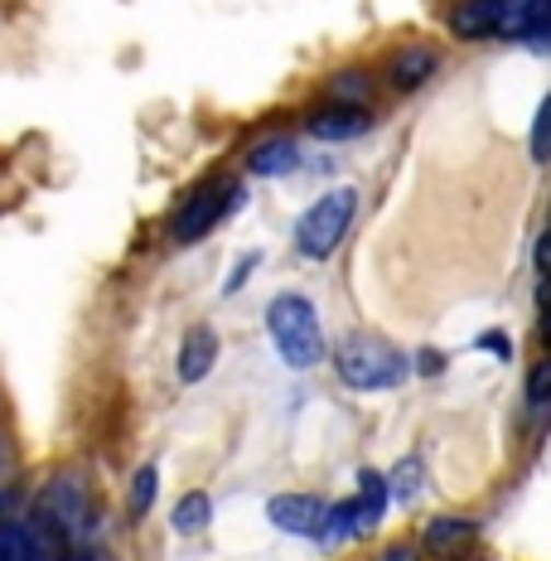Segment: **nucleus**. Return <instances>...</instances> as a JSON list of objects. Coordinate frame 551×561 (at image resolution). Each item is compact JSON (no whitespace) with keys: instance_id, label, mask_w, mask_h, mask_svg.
Listing matches in <instances>:
<instances>
[{"instance_id":"6ab92c4d","label":"nucleus","mask_w":551,"mask_h":561,"mask_svg":"<svg viewBox=\"0 0 551 561\" xmlns=\"http://www.w3.org/2000/svg\"><path fill=\"white\" fill-rule=\"evenodd\" d=\"M387 489H392V499H412L416 494V489H421V460H416V455H406V460L387 474Z\"/></svg>"},{"instance_id":"0eeeda50","label":"nucleus","mask_w":551,"mask_h":561,"mask_svg":"<svg viewBox=\"0 0 551 561\" xmlns=\"http://www.w3.org/2000/svg\"><path fill=\"white\" fill-rule=\"evenodd\" d=\"M436 68H440V54L431 44H402L392 54V64H387V78H392L397 92H416L421 83H431Z\"/></svg>"},{"instance_id":"b1692460","label":"nucleus","mask_w":551,"mask_h":561,"mask_svg":"<svg viewBox=\"0 0 551 561\" xmlns=\"http://www.w3.org/2000/svg\"><path fill=\"white\" fill-rule=\"evenodd\" d=\"M537 314H542V320H537V334H542V344H547V354H551V306H542Z\"/></svg>"},{"instance_id":"aec40b11","label":"nucleus","mask_w":551,"mask_h":561,"mask_svg":"<svg viewBox=\"0 0 551 561\" xmlns=\"http://www.w3.org/2000/svg\"><path fill=\"white\" fill-rule=\"evenodd\" d=\"M479 348H494V354L503 358V364H508V358H513V339H508V334H498V330H489L484 339H479Z\"/></svg>"},{"instance_id":"a211bd4d","label":"nucleus","mask_w":551,"mask_h":561,"mask_svg":"<svg viewBox=\"0 0 551 561\" xmlns=\"http://www.w3.org/2000/svg\"><path fill=\"white\" fill-rule=\"evenodd\" d=\"M156 484H160V470L156 465H140L136 479H131V518H146L150 504H156Z\"/></svg>"},{"instance_id":"dca6fc26","label":"nucleus","mask_w":551,"mask_h":561,"mask_svg":"<svg viewBox=\"0 0 551 561\" xmlns=\"http://www.w3.org/2000/svg\"><path fill=\"white\" fill-rule=\"evenodd\" d=\"M358 499H363V508H368V518L378 523L382 513H387V504H392V489H387V474H378V470H363V474H358Z\"/></svg>"},{"instance_id":"393cba45","label":"nucleus","mask_w":551,"mask_h":561,"mask_svg":"<svg viewBox=\"0 0 551 561\" xmlns=\"http://www.w3.org/2000/svg\"><path fill=\"white\" fill-rule=\"evenodd\" d=\"M382 561H412V552H406V547H397V552H387Z\"/></svg>"},{"instance_id":"f3484780","label":"nucleus","mask_w":551,"mask_h":561,"mask_svg":"<svg viewBox=\"0 0 551 561\" xmlns=\"http://www.w3.org/2000/svg\"><path fill=\"white\" fill-rule=\"evenodd\" d=\"M547 407H551V354L537 358L532 373H527V412L542 416Z\"/></svg>"},{"instance_id":"f03ea898","label":"nucleus","mask_w":551,"mask_h":561,"mask_svg":"<svg viewBox=\"0 0 551 561\" xmlns=\"http://www.w3.org/2000/svg\"><path fill=\"white\" fill-rule=\"evenodd\" d=\"M334 368H338V382L354 392H392L412 378L416 364L397 344H387L382 334H348L334 348Z\"/></svg>"},{"instance_id":"f257e3e1","label":"nucleus","mask_w":551,"mask_h":561,"mask_svg":"<svg viewBox=\"0 0 551 561\" xmlns=\"http://www.w3.org/2000/svg\"><path fill=\"white\" fill-rule=\"evenodd\" d=\"M266 339H272L276 358L286 368H314L330 358V344H324V320H320V306L300 290H280V296L266 306Z\"/></svg>"},{"instance_id":"5701e85b","label":"nucleus","mask_w":551,"mask_h":561,"mask_svg":"<svg viewBox=\"0 0 551 561\" xmlns=\"http://www.w3.org/2000/svg\"><path fill=\"white\" fill-rule=\"evenodd\" d=\"M421 373H426V378H431V373H445V354H431V348H426V354H421V364H416Z\"/></svg>"},{"instance_id":"9d476101","label":"nucleus","mask_w":551,"mask_h":561,"mask_svg":"<svg viewBox=\"0 0 551 561\" xmlns=\"http://www.w3.org/2000/svg\"><path fill=\"white\" fill-rule=\"evenodd\" d=\"M450 30L460 34V39H494L498 34V5L494 0H464V5H455Z\"/></svg>"},{"instance_id":"ddd939ff","label":"nucleus","mask_w":551,"mask_h":561,"mask_svg":"<svg viewBox=\"0 0 551 561\" xmlns=\"http://www.w3.org/2000/svg\"><path fill=\"white\" fill-rule=\"evenodd\" d=\"M324 92H330V102H338V107H368L372 78L363 73V68H344V73H334L330 83H324Z\"/></svg>"},{"instance_id":"4be33fe9","label":"nucleus","mask_w":551,"mask_h":561,"mask_svg":"<svg viewBox=\"0 0 551 561\" xmlns=\"http://www.w3.org/2000/svg\"><path fill=\"white\" fill-rule=\"evenodd\" d=\"M252 266H256V256H248V262H242V266H232V276H228V286H222V290H238V286H248Z\"/></svg>"},{"instance_id":"7ed1b4c3","label":"nucleus","mask_w":551,"mask_h":561,"mask_svg":"<svg viewBox=\"0 0 551 561\" xmlns=\"http://www.w3.org/2000/svg\"><path fill=\"white\" fill-rule=\"evenodd\" d=\"M354 214H358V190L354 184H338L324 198H314L310 208L300 214L296 224V252L305 262H324L344 248L348 228H354Z\"/></svg>"},{"instance_id":"1a4fd4ad","label":"nucleus","mask_w":551,"mask_h":561,"mask_svg":"<svg viewBox=\"0 0 551 561\" xmlns=\"http://www.w3.org/2000/svg\"><path fill=\"white\" fill-rule=\"evenodd\" d=\"M300 165V146L290 136H266V140H256V146L248 150V170L252 174H290Z\"/></svg>"},{"instance_id":"f8f14e48","label":"nucleus","mask_w":551,"mask_h":561,"mask_svg":"<svg viewBox=\"0 0 551 561\" xmlns=\"http://www.w3.org/2000/svg\"><path fill=\"white\" fill-rule=\"evenodd\" d=\"M170 523H174V533H184V537H194V533H204L208 523H214V499L204 494V489H190V494L174 504L170 513Z\"/></svg>"},{"instance_id":"2eb2a0df","label":"nucleus","mask_w":551,"mask_h":561,"mask_svg":"<svg viewBox=\"0 0 551 561\" xmlns=\"http://www.w3.org/2000/svg\"><path fill=\"white\" fill-rule=\"evenodd\" d=\"M527 156H532V165H551V92L542 98V107H537V116H532Z\"/></svg>"},{"instance_id":"412c9836","label":"nucleus","mask_w":551,"mask_h":561,"mask_svg":"<svg viewBox=\"0 0 551 561\" xmlns=\"http://www.w3.org/2000/svg\"><path fill=\"white\" fill-rule=\"evenodd\" d=\"M537 276H551V218H547L542 238H537Z\"/></svg>"},{"instance_id":"20e7f679","label":"nucleus","mask_w":551,"mask_h":561,"mask_svg":"<svg viewBox=\"0 0 551 561\" xmlns=\"http://www.w3.org/2000/svg\"><path fill=\"white\" fill-rule=\"evenodd\" d=\"M242 204H248V190H242L232 174L204 180V184H198V190L170 214V238H174V242H198V238H208V232H214L228 214H238Z\"/></svg>"},{"instance_id":"423d86ee","label":"nucleus","mask_w":551,"mask_h":561,"mask_svg":"<svg viewBox=\"0 0 551 561\" xmlns=\"http://www.w3.org/2000/svg\"><path fill=\"white\" fill-rule=\"evenodd\" d=\"M368 107H338V102H330L324 112H314L310 122H305V131H310L314 140H330V146H338V140H358L368 136Z\"/></svg>"},{"instance_id":"6e6552de","label":"nucleus","mask_w":551,"mask_h":561,"mask_svg":"<svg viewBox=\"0 0 551 561\" xmlns=\"http://www.w3.org/2000/svg\"><path fill=\"white\" fill-rule=\"evenodd\" d=\"M214 364H218V334L208 330H190L184 334V344H180V382H204L208 373H214Z\"/></svg>"},{"instance_id":"9b49d317","label":"nucleus","mask_w":551,"mask_h":561,"mask_svg":"<svg viewBox=\"0 0 551 561\" xmlns=\"http://www.w3.org/2000/svg\"><path fill=\"white\" fill-rule=\"evenodd\" d=\"M368 528H378V523L368 518V508H363V499H344V504H330V518H324V542H348V537H363Z\"/></svg>"},{"instance_id":"39448f33","label":"nucleus","mask_w":551,"mask_h":561,"mask_svg":"<svg viewBox=\"0 0 551 561\" xmlns=\"http://www.w3.org/2000/svg\"><path fill=\"white\" fill-rule=\"evenodd\" d=\"M266 518L290 537H320L324 518H330V504L314 494H276L272 504H266Z\"/></svg>"},{"instance_id":"4468645a","label":"nucleus","mask_w":551,"mask_h":561,"mask_svg":"<svg viewBox=\"0 0 551 561\" xmlns=\"http://www.w3.org/2000/svg\"><path fill=\"white\" fill-rule=\"evenodd\" d=\"M474 537V523L469 518H431L426 523V547H436V552H445V547L455 542H469Z\"/></svg>"}]
</instances>
